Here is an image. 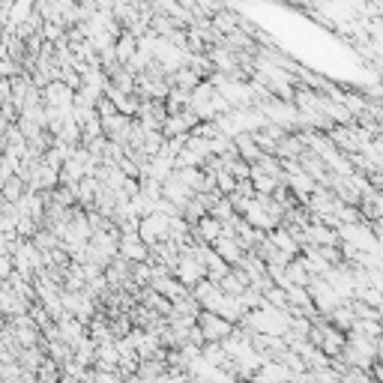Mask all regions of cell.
Listing matches in <instances>:
<instances>
[{"label":"cell","instance_id":"obj_1","mask_svg":"<svg viewBox=\"0 0 383 383\" xmlns=\"http://www.w3.org/2000/svg\"><path fill=\"white\" fill-rule=\"evenodd\" d=\"M198 332H201V338H204V345H219V341H225L230 332H234V324L230 320H225V318H219L216 311H201L198 315Z\"/></svg>","mask_w":383,"mask_h":383},{"label":"cell","instance_id":"obj_2","mask_svg":"<svg viewBox=\"0 0 383 383\" xmlns=\"http://www.w3.org/2000/svg\"><path fill=\"white\" fill-rule=\"evenodd\" d=\"M117 255L126 258L129 264H141V260L150 258V249L141 243L138 234H126V237H120V251H117Z\"/></svg>","mask_w":383,"mask_h":383},{"label":"cell","instance_id":"obj_3","mask_svg":"<svg viewBox=\"0 0 383 383\" xmlns=\"http://www.w3.org/2000/svg\"><path fill=\"white\" fill-rule=\"evenodd\" d=\"M135 52H138V39L129 33V30H123V33H120V39L114 42V54H117V63L120 66H126L129 60L135 57Z\"/></svg>","mask_w":383,"mask_h":383},{"label":"cell","instance_id":"obj_4","mask_svg":"<svg viewBox=\"0 0 383 383\" xmlns=\"http://www.w3.org/2000/svg\"><path fill=\"white\" fill-rule=\"evenodd\" d=\"M216 189H219V195H230V192L237 189V180L221 168V171H216Z\"/></svg>","mask_w":383,"mask_h":383},{"label":"cell","instance_id":"obj_5","mask_svg":"<svg viewBox=\"0 0 383 383\" xmlns=\"http://www.w3.org/2000/svg\"><path fill=\"white\" fill-rule=\"evenodd\" d=\"M96 114H99V120H108V117L117 114V108H114V102H111L108 96H102V99L96 102Z\"/></svg>","mask_w":383,"mask_h":383}]
</instances>
